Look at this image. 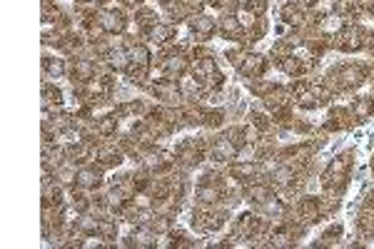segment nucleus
<instances>
[{
    "label": "nucleus",
    "mask_w": 374,
    "mask_h": 249,
    "mask_svg": "<svg viewBox=\"0 0 374 249\" xmlns=\"http://www.w3.org/2000/svg\"><path fill=\"white\" fill-rule=\"evenodd\" d=\"M332 77H335L342 87H357V85L362 82V70H359V67H352V65H344V67H339L337 73H332Z\"/></svg>",
    "instance_id": "nucleus-1"
},
{
    "label": "nucleus",
    "mask_w": 374,
    "mask_h": 249,
    "mask_svg": "<svg viewBox=\"0 0 374 249\" xmlns=\"http://www.w3.org/2000/svg\"><path fill=\"white\" fill-rule=\"evenodd\" d=\"M337 48H339V50H359V48H362L359 30H355V28H344V30L337 35Z\"/></svg>",
    "instance_id": "nucleus-2"
},
{
    "label": "nucleus",
    "mask_w": 374,
    "mask_h": 249,
    "mask_svg": "<svg viewBox=\"0 0 374 249\" xmlns=\"http://www.w3.org/2000/svg\"><path fill=\"white\" fill-rule=\"evenodd\" d=\"M240 70H242L244 75H260L262 70H264V58L262 55H247L244 62L240 65Z\"/></svg>",
    "instance_id": "nucleus-3"
},
{
    "label": "nucleus",
    "mask_w": 374,
    "mask_h": 249,
    "mask_svg": "<svg viewBox=\"0 0 374 249\" xmlns=\"http://www.w3.org/2000/svg\"><path fill=\"white\" fill-rule=\"evenodd\" d=\"M100 28L108 30V33H120V30L125 28V20L120 18L117 13H105V15L100 18Z\"/></svg>",
    "instance_id": "nucleus-4"
},
{
    "label": "nucleus",
    "mask_w": 374,
    "mask_h": 249,
    "mask_svg": "<svg viewBox=\"0 0 374 249\" xmlns=\"http://www.w3.org/2000/svg\"><path fill=\"white\" fill-rule=\"evenodd\" d=\"M190 25H192V30L200 35V38H210V33L215 30V20L210 18H202V15H197V18L190 20Z\"/></svg>",
    "instance_id": "nucleus-5"
},
{
    "label": "nucleus",
    "mask_w": 374,
    "mask_h": 249,
    "mask_svg": "<svg viewBox=\"0 0 374 249\" xmlns=\"http://www.w3.org/2000/svg\"><path fill=\"white\" fill-rule=\"evenodd\" d=\"M352 112H355L359 120H364V117H369L374 112V100L372 97H362L359 102H355V107H352Z\"/></svg>",
    "instance_id": "nucleus-6"
},
{
    "label": "nucleus",
    "mask_w": 374,
    "mask_h": 249,
    "mask_svg": "<svg viewBox=\"0 0 374 249\" xmlns=\"http://www.w3.org/2000/svg\"><path fill=\"white\" fill-rule=\"evenodd\" d=\"M215 157H217V160H232V157H235V145H232L230 140H220V142L215 145Z\"/></svg>",
    "instance_id": "nucleus-7"
},
{
    "label": "nucleus",
    "mask_w": 374,
    "mask_h": 249,
    "mask_svg": "<svg viewBox=\"0 0 374 249\" xmlns=\"http://www.w3.org/2000/svg\"><path fill=\"white\" fill-rule=\"evenodd\" d=\"M220 30H222L224 38H235V35L240 33V22L235 18H224L222 22H220Z\"/></svg>",
    "instance_id": "nucleus-8"
},
{
    "label": "nucleus",
    "mask_w": 374,
    "mask_h": 249,
    "mask_svg": "<svg viewBox=\"0 0 374 249\" xmlns=\"http://www.w3.org/2000/svg\"><path fill=\"white\" fill-rule=\"evenodd\" d=\"M175 35V28H170V25H155L152 28V38L157 40V42H165Z\"/></svg>",
    "instance_id": "nucleus-9"
},
{
    "label": "nucleus",
    "mask_w": 374,
    "mask_h": 249,
    "mask_svg": "<svg viewBox=\"0 0 374 249\" xmlns=\"http://www.w3.org/2000/svg\"><path fill=\"white\" fill-rule=\"evenodd\" d=\"M97 172H93V170H80V174H77V182L82 185V187H93V185H97Z\"/></svg>",
    "instance_id": "nucleus-10"
},
{
    "label": "nucleus",
    "mask_w": 374,
    "mask_h": 249,
    "mask_svg": "<svg viewBox=\"0 0 374 249\" xmlns=\"http://www.w3.org/2000/svg\"><path fill=\"white\" fill-rule=\"evenodd\" d=\"M60 90L57 87H50V85H45V93H43V100H45V105H53V102H60Z\"/></svg>",
    "instance_id": "nucleus-11"
},
{
    "label": "nucleus",
    "mask_w": 374,
    "mask_h": 249,
    "mask_svg": "<svg viewBox=\"0 0 374 249\" xmlns=\"http://www.w3.org/2000/svg\"><path fill=\"white\" fill-rule=\"evenodd\" d=\"M115 127H117V120H115V117H102V120L97 122V130L102 134H110Z\"/></svg>",
    "instance_id": "nucleus-12"
},
{
    "label": "nucleus",
    "mask_w": 374,
    "mask_h": 249,
    "mask_svg": "<svg viewBox=\"0 0 374 249\" xmlns=\"http://www.w3.org/2000/svg\"><path fill=\"white\" fill-rule=\"evenodd\" d=\"M130 239H132V244H137V247H150V244H152V239H150L148 232H135Z\"/></svg>",
    "instance_id": "nucleus-13"
},
{
    "label": "nucleus",
    "mask_w": 374,
    "mask_h": 249,
    "mask_svg": "<svg viewBox=\"0 0 374 249\" xmlns=\"http://www.w3.org/2000/svg\"><path fill=\"white\" fill-rule=\"evenodd\" d=\"M282 15H284L287 22H299V20H302V13H299L297 8H292V5H287V8L282 10Z\"/></svg>",
    "instance_id": "nucleus-14"
},
{
    "label": "nucleus",
    "mask_w": 374,
    "mask_h": 249,
    "mask_svg": "<svg viewBox=\"0 0 374 249\" xmlns=\"http://www.w3.org/2000/svg\"><path fill=\"white\" fill-rule=\"evenodd\" d=\"M45 70H48L50 75H60V73H63V62H60V60L48 58L45 60Z\"/></svg>",
    "instance_id": "nucleus-15"
},
{
    "label": "nucleus",
    "mask_w": 374,
    "mask_h": 249,
    "mask_svg": "<svg viewBox=\"0 0 374 249\" xmlns=\"http://www.w3.org/2000/svg\"><path fill=\"white\" fill-rule=\"evenodd\" d=\"M77 75L82 77V80H90V77H93V67H90V62L80 60V62H77Z\"/></svg>",
    "instance_id": "nucleus-16"
},
{
    "label": "nucleus",
    "mask_w": 374,
    "mask_h": 249,
    "mask_svg": "<svg viewBox=\"0 0 374 249\" xmlns=\"http://www.w3.org/2000/svg\"><path fill=\"white\" fill-rule=\"evenodd\" d=\"M110 65L117 67V70H122L125 67V55L122 53H110Z\"/></svg>",
    "instance_id": "nucleus-17"
},
{
    "label": "nucleus",
    "mask_w": 374,
    "mask_h": 249,
    "mask_svg": "<svg viewBox=\"0 0 374 249\" xmlns=\"http://www.w3.org/2000/svg\"><path fill=\"white\" fill-rule=\"evenodd\" d=\"M247 10L262 15V13H264V0H250V3H247Z\"/></svg>",
    "instance_id": "nucleus-18"
},
{
    "label": "nucleus",
    "mask_w": 374,
    "mask_h": 249,
    "mask_svg": "<svg viewBox=\"0 0 374 249\" xmlns=\"http://www.w3.org/2000/svg\"><path fill=\"white\" fill-rule=\"evenodd\" d=\"M235 172H237V174H244V177H247V174L255 172V167H252V165H240V167H235Z\"/></svg>",
    "instance_id": "nucleus-19"
},
{
    "label": "nucleus",
    "mask_w": 374,
    "mask_h": 249,
    "mask_svg": "<svg viewBox=\"0 0 374 249\" xmlns=\"http://www.w3.org/2000/svg\"><path fill=\"white\" fill-rule=\"evenodd\" d=\"M125 3H130V5H135V3H140V0H125Z\"/></svg>",
    "instance_id": "nucleus-20"
},
{
    "label": "nucleus",
    "mask_w": 374,
    "mask_h": 249,
    "mask_svg": "<svg viewBox=\"0 0 374 249\" xmlns=\"http://www.w3.org/2000/svg\"><path fill=\"white\" fill-rule=\"evenodd\" d=\"M372 48H374V38H372Z\"/></svg>",
    "instance_id": "nucleus-21"
},
{
    "label": "nucleus",
    "mask_w": 374,
    "mask_h": 249,
    "mask_svg": "<svg viewBox=\"0 0 374 249\" xmlns=\"http://www.w3.org/2000/svg\"><path fill=\"white\" fill-rule=\"evenodd\" d=\"M372 13H374V5H372Z\"/></svg>",
    "instance_id": "nucleus-22"
},
{
    "label": "nucleus",
    "mask_w": 374,
    "mask_h": 249,
    "mask_svg": "<svg viewBox=\"0 0 374 249\" xmlns=\"http://www.w3.org/2000/svg\"><path fill=\"white\" fill-rule=\"evenodd\" d=\"M88 3H90V0H88Z\"/></svg>",
    "instance_id": "nucleus-23"
}]
</instances>
